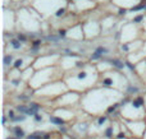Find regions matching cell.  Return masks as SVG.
<instances>
[{
  "label": "cell",
  "instance_id": "obj_1",
  "mask_svg": "<svg viewBox=\"0 0 146 139\" xmlns=\"http://www.w3.org/2000/svg\"><path fill=\"white\" fill-rule=\"evenodd\" d=\"M105 52H108V49H105V47H99L98 50H96V52H94L92 59H99V58H101V56H103Z\"/></svg>",
  "mask_w": 146,
  "mask_h": 139
},
{
  "label": "cell",
  "instance_id": "obj_2",
  "mask_svg": "<svg viewBox=\"0 0 146 139\" xmlns=\"http://www.w3.org/2000/svg\"><path fill=\"white\" fill-rule=\"evenodd\" d=\"M10 43H12V46H13V47H14V49H19V47H21V43H19V41H17V40H13Z\"/></svg>",
  "mask_w": 146,
  "mask_h": 139
},
{
  "label": "cell",
  "instance_id": "obj_3",
  "mask_svg": "<svg viewBox=\"0 0 146 139\" xmlns=\"http://www.w3.org/2000/svg\"><path fill=\"white\" fill-rule=\"evenodd\" d=\"M15 135H17L18 138H19V137L22 138L23 135H25V133H23V132H22V130H21V129H18V128H17V129H15Z\"/></svg>",
  "mask_w": 146,
  "mask_h": 139
},
{
  "label": "cell",
  "instance_id": "obj_4",
  "mask_svg": "<svg viewBox=\"0 0 146 139\" xmlns=\"http://www.w3.org/2000/svg\"><path fill=\"white\" fill-rule=\"evenodd\" d=\"M113 64L115 66H118V68H123V64H122L121 61H118V60H113Z\"/></svg>",
  "mask_w": 146,
  "mask_h": 139
},
{
  "label": "cell",
  "instance_id": "obj_5",
  "mask_svg": "<svg viewBox=\"0 0 146 139\" xmlns=\"http://www.w3.org/2000/svg\"><path fill=\"white\" fill-rule=\"evenodd\" d=\"M51 121H53V123H55V124H62V123H63V121H62V120H59V119H55V117H51Z\"/></svg>",
  "mask_w": 146,
  "mask_h": 139
},
{
  "label": "cell",
  "instance_id": "obj_6",
  "mask_svg": "<svg viewBox=\"0 0 146 139\" xmlns=\"http://www.w3.org/2000/svg\"><path fill=\"white\" fill-rule=\"evenodd\" d=\"M9 63H12V58L7 56V58H5V65H9Z\"/></svg>",
  "mask_w": 146,
  "mask_h": 139
},
{
  "label": "cell",
  "instance_id": "obj_7",
  "mask_svg": "<svg viewBox=\"0 0 146 139\" xmlns=\"http://www.w3.org/2000/svg\"><path fill=\"white\" fill-rule=\"evenodd\" d=\"M21 64H22V60H18V61H15V68H19V66H21Z\"/></svg>",
  "mask_w": 146,
  "mask_h": 139
},
{
  "label": "cell",
  "instance_id": "obj_8",
  "mask_svg": "<svg viewBox=\"0 0 146 139\" xmlns=\"http://www.w3.org/2000/svg\"><path fill=\"white\" fill-rule=\"evenodd\" d=\"M15 121H22V120H25V116H19V117H15Z\"/></svg>",
  "mask_w": 146,
  "mask_h": 139
},
{
  "label": "cell",
  "instance_id": "obj_9",
  "mask_svg": "<svg viewBox=\"0 0 146 139\" xmlns=\"http://www.w3.org/2000/svg\"><path fill=\"white\" fill-rule=\"evenodd\" d=\"M63 13H64V10L62 9V10H59V12L56 13V15H58V17H59V15H62V14H63Z\"/></svg>",
  "mask_w": 146,
  "mask_h": 139
},
{
  "label": "cell",
  "instance_id": "obj_10",
  "mask_svg": "<svg viewBox=\"0 0 146 139\" xmlns=\"http://www.w3.org/2000/svg\"><path fill=\"white\" fill-rule=\"evenodd\" d=\"M141 19H142V17H137L136 19H135V22H140V20H141Z\"/></svg>",
  "mask_w": 146,
  "mask_h": 139
},
{
  "label": "cell",
  "instance_id": "obj_11",
  "mask_svg": "<svg viewBox=\"0 0 146 139\" xmlns=\"http://www.w3.org/2000/svg\"><path fill=\"white\" fill-rule=\"evenodd\" d=\"M64 35H66V32H64V31H60V37H63Z\"/></svg>",
  "mask_w": 146,
  "mask_h": 139
},
{
  "label": "cell",
  "instance_id": "obj_12",
  "mask_svg": "<svg viewBox=\"0 0 146 139\" xmlns=\"http://www.w3.org/2000/svg\"><path fill=\"white\" fill-rule=\"evenodd\" d=\"M36 120H37V121H40V120H41V116H38V115H36Z\"/></svg>",
  "mask_w": 146,
  "mask_h": 139
}]
</instances>
